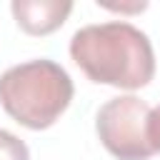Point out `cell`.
<instances>
[{
	"label": "cell",
	"instance_id": "cell-2",
	"mask_svg": "<svg viewBox=\"0 0 160 160\" xmlns=\"http://www.w3.org/2000/svg\"><path fill=\"white\" fill-rule=\"evenodd\" d=\"M75 95L68 70L48 58L25 60L0 75L2 110L28 130H45L68 110Z\"/></svg>",
	"mask_w": 160,
	"mask_h": 160
},
{
	"label": "cell",
	"instance_id": "cell-5",
	"mask_svg": "<svg viewBox=\"0 0 160 160\" xmlns=\"http://www.w3.org/2000/svg\"><path fill=\"white\" fill-rule=\"evenodd\" d=\"M0 160H30L25 140H20L15 132L5 128H0Z\"/></svg>",
	"mask_w": 160,
	"mask_h": 160
},
{
	"label": "cell",
	"instance_id": "cell-7",
	"mask_svg": "<svg viewBox=\"0 0 160 160\" xmlns=\"http://www.w3.org/2000/svg\"><path fill=\"white\" fill-rule=\"evenodd\" d=\"M152 135H155V145H158V152H160V105L152 108Z\"/></svg>",
	"mask_w": 160,
	"mask_h": 160
},
{
	"label": "cell",
	"instance_id": "cell-4",
	"mask_svg": "<svg viewBox=\"0 0 160 160\" xmlns=\"http://www.w3.org/2000/svg\"><path fill=\"white\" fill-rule=\"evenodd\" d=\"M12 18L18 28L28 35H50L72 12L70 0H12Z\"/></svg>",
	"mask_w": 160,
	"mask_h": 160
},
{
	"label": "cell",
	"instance_id": "cell-1",
	"mask_svg": "<svg viewBox=\"0 0 160 160\" xmlns=\"http://www.w3.org/2000/svg\"><path fill=\"white\" fill-rule=\"evenodd\" d=\"M70 58L100 85L140 90L155 75V50L140 28L125 20L92 22L72 32Z\"/></svg>",
	"mask_w": 160,
	"mask_h": 160
},
{
	"label": "cell",
	"instance_id": "cell-6",
	"mask_svg": "<svg viewBox=\"0 0 160 160\" xmlns=\"http://www.w3.org/2000/svg\"><path fill=\"white\" fill-rule=\"evenodd\" d=\"M108 10H115V12H142L148 8V2H132V5H115V2H98Z\"/></svg>",
	"mask_w": 160,
	"mask_h": 160
},
{
	"label": "cell",
	"instance_id": "cell-3",
	"mask_svg": "<svg viewBox=\"0 0 160 160\" xmlns=\"http://www.w3.org/2000/svg\"><path fill=\"white\" fill-rule=\"evenodd\" d=\"M95 132L118 160H148L158 155L152 135V108L138 95H118L100 105Z\"/></svg>",
	"mask_w": 160,
	"mask_h": 160
}]
</instances>
